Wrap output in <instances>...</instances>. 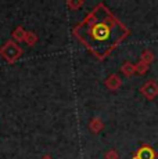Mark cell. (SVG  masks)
<instances>
[{
	"label": "cell",
	"instance_id": "obj_2",
	"mask_svg": "<svg viewBox=\"0 0 158 159\" xmlns=\"http://www.w3.org/2000/svg\"><path fill=\"white\" fill-rule=\"evenodd\" d=\"M0 53L3 54V57L6 58V60L8 61H16L18 57L22 54V50H21L20 47H18V44H16L14 42H7V43L4 44V47L0 50Z\"/></svg>",
	"mask_w": 158,
	"mask_h": 159
},
{
	"label": "cell",
	"instance_id": "obj_10",
	"mask_svg": "<svg viewBox=\"0 0 158 159\" xmlns=\"http://www.w3.org/2000/svg\"><path fill=\"white\" fill-rule=\"evenodd\" d=\"M24 40H25L29 46H32V44H35V42H36V36L33 35V33L28 32V33L25 35V39H24Z\"/></svg>",
	"mask_w": 158,
	"mask_h": 159
},
{
	"label": "cell",
	"instance_id": "obj_7",
	"mask_svg": "<svg viewBox=\"0 0 158 159\" xmlns=\"http://www.w3.org/2000/svg\"><path fill=\"white\" fill-rule=\"evenodd\" d=\"M89 127H90V130H92L93 133H99V131L103 129V122L100 120V119L95 118V119H92V122H90Z\"/></svg>",
	"mask_w": 158,
	"mask_h": 159
},
{
	"label": "cell",
	"instance_id": "obj_13",
	"mask_svg": "<svg viewBox=\"0 0 158 159\" xmlns=\"http://www.w3.org/2000/svg\"><path fill=\"white\" fill-rule=\"evenodd\" d=\"M42 159H51L50 157H44V158H42Z\"/></svg>",
	"mask_w": 158,
	"mask_h": 159
},
{
	"label": "cell",
	"instance_id": "obj_9",
	"mask_svg": "<svg viewBox=\"0 0 158 159\" xmlns=\"http://www.w3.org/2000/svg\"><path fill=\"white\" fill-rule=\"evenodd\" d=\"M135 68H136V72H139V73H146L148 71V64H146V62H143V61H140L139 64H136L135 65Z\"/></svg>",
	"mask_w": 158,
	"mask_h": 159
},
{
	"label": "cell",
	"instance_id": "obj_4",
	"mask_svg": "<svg viewBox=\"0 0 158 159\" xmlns=\"http://www.w3.org/2000/svg\"><path fill=\"white\" fill-rule=\"evenodd\" d=\"M135 159H156V152L151 147L143 145L139 148V151L136 152Z\"/></svg>",
	"mask_w": 158,
	"mask_h": 159
},
{
	"label": "cell",
	"instance_id": "obj_1",
	"mask_svg": "<svg viewBox=\"0 0 158 159\" xmlns=\"http://www.w3.org/2000/svg\"><path fill=\"white\" fill-rule=\"evenodd\" d=\"M78 35L99 57H105L128 35V28L104 6H99L78 29Z\"/></svg>",
	"mask_w": 158,
	"mask_h": 159
},
{
	"label": "cell",
	"instance_id": "obj_6",
	"mask_svg": "<svg viewBox=\"0 0 158 159\" xmlns=\"http://www.w3.org/2000/svg\"><path fill=\"white\" fill-rule=\"evenodd\" d=\"M121 71H122L123 75H126V76H132L133 73L136 72V68H135V65H133L132 62H125L122 65V68H121Z\"/></svg>",
	"mask_w": 158,
	"mask_h": 159
},
{
	"label": "cell",
	"instance_id": "obj_5",
	"mask_svg": "<svg viewBox=\"0 0 158 159\" xmlns=\"http://www.w3.org/2000/svg\"><path fill=\"white\" fill-rule=\"evenodd\" d=\"M121 84H122V80H121V78L118 75H110L107 78V80H105V86L110 90H117V89L121 87Z\"/></svg>",
	"mask_w": 158,
	"mask_h": 159
},
{
	"label": "cell",
	"instance_id": "obj_11",
	"mask_svg": "<svg viewBox=\"0 0 158 159\" xmlns=\"http://www.w3.org/2000/svg\"><path fill=\"white\" fill-rule=\"evenodd\" d=\"M25 35H26V33L24 32L22 28H18L16 32H14V38H16L17 40H24V39H25Z\"/></svg>",
	"mask_w": 158,
	"mask_h": 159
},
{
	"label": "cell",
	"instance_id": "obj_3",
	"mask_svg": "<svg viewBox=\"0 0 158 159\" xmlns=\"http://www.w3.org/2000/svg\"><path fill=\"white\" fill-rule=\"evenodd\" d=\"M140 91L147 100H154L158 96V84L154 80H148L140 87Z\"/></svg>",
	"mask_w": 158,
	"mask_h": 159
},
{
	"label": "cell",
	"instance_id": "obj_12",
	"mask_svg": "<svg viewBox=\"0 0 158 159\" xmlns=\"http://www.w3.org/2000/svg\"><path fill=\"white\" fill-rule=\"evenodd\" d=\"M118 152L115 149H110V151L105 152V159H118Z\"/></svg>",
	"mask_w": 158,
	"mask_h": 159
},
{
	"label": "cell",
	"instance_id": "obj_8",
	"mask_svg": "<svg viewBox=\"0 0 158 159\" xmlns=\"http://www.w3.org/2000/svg\"><path fill=\"white\" fill-rule=\"evenodd\" d=\"M153 60H154V54L151 53V51H148V50L143 51L140 61H143V62H146V64H150V62H151V61H153Z\"/></svg>",
	"mask_w": 158,
	"mask_h": 159
}]
</instances>
